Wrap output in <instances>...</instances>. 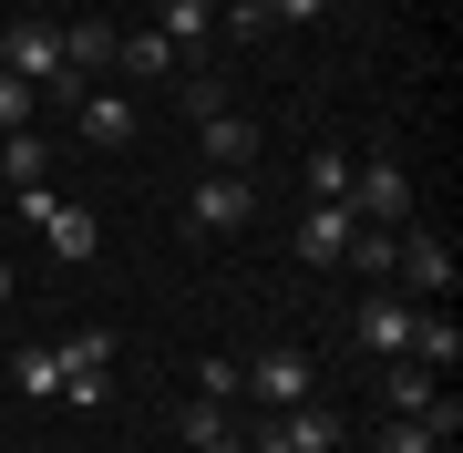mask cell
<instances>
[{
  "instance_id": "obj_1",
  "label": "cell",
  "mask_w": 463,
  "mask_h": 453,
  "mask_svg": "<svg viewBox=\"0 0 463 453\" xmlns=\"http://www.w3.org/2000/svg\"><path fill=\"white\" fill-rule=\"evenodd\" d=\"M350 217H361V227H402V217H412L402 155H361V165H350Z\"/></svg>"
},
{
  "instance_id": "obj_27",
  "label": "cell",
  "mask_w": 463,
  "mask_h": 453,
  "mask_svg": "<svg viewBox=\"0 0 463 453\" xmlns=\"http://www.w3.org/2000/svg\"><path fill=\"white\" fill-rule=\"evenodd\" d=\"M258 11H268V21H319L330 0H258Z\"/></svg>"
},
{
  "instance_id": "obj_18",
  "label": "cell",
  "mask_w": 463,
  "mask_h": 453,
  "mask_svg": "<svg viewBox=\"0 0 463 453\" xmlns=\"http://www.w3.org/2000/svg\"><path fill=\"white\" fill-rule=\"evenodd\" d=\"M62 62H72V72L114 62V32H103V21H62Z\"/></svg>"
},
{
  "instance_id": "obj_4",
  "label": "cell",
  "mask_w": 463,
  "mask_h": 453,
  "mask_svg": "<svg viewBox=\"0 0 463 453\" xmlns=\"http://www.w3.org/2000/svg\"><path fill=\"white\" fill-rule=\"evenodd\" d=\"M21 217H32L62 258H93L103 248V227H93V206H72V196H52V185H21Z\"/></svg>"
},
{
  "instance_id": "obj_16",
  "label": "cell",
  "mask_w": 463,
  "mask_h": 453,
  "mask_svg": "<svg viewBox=\"0 0 463 453\" xmlns=\"http://www.w3.org/2000/svg\"><path fill=\"white\" fill-rule=\"evenodd\" d=\"M412 361H422V371H453V361H463V330H453L443 309H422V319H412Z\"/></svg>"
},
{
  "instance_id": "obj_31",
  "label": "cell",
  "mask_w": 463,
  "mask_h": 453,
  "mask_svg": "<svg viewBox=\"0 0 463 453\" xmlns=\"http://www.w3.org/2000/svg\"><path fill=\"white\" fill-rule=\"evenodd\" d=\"M216 11H237V0H216Z\"/></svg>"
},
{
  "instance_id": "obj_8",
  "label": "cell",
  "mask_w": 463,
  "mask_h": 453,
  "mask_svg": "<svg viewBox=\"0 0 463 453\" xmlns=\"http://www.w3.org/2000/svg\"><path fill=\"white\" fill-rule=\"evenodd\" d=\"M248 392H258L268 412L309 402V351H258V361H248Z\"/></svg>"
},
{
  "instance_id": "obj_5",
  "label": "cell",
  "mask_w": 463,
  "mask_h": 453,
  "mask_svg": "<svg viewBox=\"0 0 463 453\" xmlns=\"http://www.w3.org/2000/svg\"><path fill=\"white\" fill-rule=\"evenodd\" d=\"M350 227H361V217H350L340 196H309V217L288 227V248L309 258V269H340V248H350Z\"/></svg>"
},
{
  "instance_id": "obj_26",
  "label": "cell",
  "mask_w": 463,
  "mask_h": 453,
  "mask_svg": "<svg viewBox=\"0 0 463 453\" xmlns=\"http://www.w3.org/2000/svg\"><path fill=\"white\" fill-rule=\"evenodd\" d=\"M216 433H227V402H206V392H196V412H185V443H216Z\"/></svg>"
},
{
  "instance_id": "obj_2",
  "label": "cell",
  "mask_w": 463,
  "mask_h": 453,
  "mask_svg": "<svg viewBox=\"0 0 463 453\" xmlns=\"http://www.w3.org/2000/svg\"><path fill=\"white\" fill-rule=\"evenodd\" d=\"M392 278H402V299H453V237L402 227L392 237Z\"/></svg>"
},
{
  "instance_id": "obj_28",
  "label": "cell",
  "mask_w": 463,
  "mask_h": 453,
  "mask_svg": "<svg viewBox=\"0 0 463 453\" xmlns=\"http://www.w3.org/2000/svg\"><path fill=\"white\" fill-rule=\"evenodd\" d=\"M248 453H288V443H279V422H268V443H248Z\"/></svg>"
},
{
  "instance_id": "obj_30",
  "label": "cell",
  "mask_w": 463,
  "mask_h": 453,
  "mask_svg": "<svg viewBox=\"0 0 463 453\" xmlns=\"http://www.w3.org/2000/svg\"><path fill=\"white\" fill-rule=\"evenodd\" d=\"M0 309H11V258H0Z\"/></svg>"
},
{
  "instance_id": "obj_15",
  "label": "cell",
  "mask_w": 463,
  "mask_h": 453,
  "mask_svg": "<svg viewBox=\"0 0 463 453\" xmlns=\"http://www.w3.org/2000/svg\"><path fill=\"white\" fill-rule=\"evenodd\" d=\"M0 175H11V185H52V145L32 135V124H21V135H0Z\"/></svg>"
},
{
  "instance_id": "obj_29",
  "label": "cell",
  "mask_w": 463,
  "mask_h": 453,
  "mask_svg": "<svg viewBox=\"0 0 463 453\" xmlns=\"http://www.w3.org/2000/svg\"><path fill=\"white\" fill-rule=\"evenodd\" d=\"M196 453H248V443H227V433H216V443H196Z\"/></svg>"
},
{
  "instance_id": "obj_6",
  "label": "cell",
  "mask_w": 463,
  "mask_h": 453,
  "mask_svg": "<svg viewBox=\"0 0 463 453\" xmlns=\"http://www.w3.org/2000/svg\"><path fill=\"white\" fill-rule=\"evenodd\" d=\"M196 155H206L216 175H248V165H258V124L227 103V114H206V124H196Z\"/></svg>"
},
{
  "instance_id": "obj_13",
  "label": "cell",
  "mask_w": 463,
  "mask_h": 453,
  "mask_svg": "<svg viewBox=\"0 0 463 453\" xmlns=\"http://www.w3.org/2000/svg\"><path fill=\"white\" fill-rule=\"evenodd\" d=\"M114 62H124V72H134V83H165V72H175V62H185V52H175V42H165V32H124V42H114Z\"/></svg>"
},
{
  "instance_id": "obj_11",
  "label": "cell",
  "mask_w": 463,
  "mask_h": 453,
  "mask_svg": "<svg viewBox=\"0 0 463 453\" xmlns=\"http://www.w3.org/2000/svg\"><path fill=\"white\" fill-rule=\"evenodd\" d=\"M72 124H83V145H103V155L134 145V103H124V93H83V103H72Z\"/></svg>"
},
{
  "instance_id": "obj_3",
  "label": "cell",
  "mask_w": 463,
  "mask_h": 453,
  "mask_svg": "<svg viewBox=\"0 0 463 453\" xmlns=\"http://www.w3.org/2000/svg\"><path fill=\"white\" fill-rule=\"evenodd\" d=\"M0 72H21V83H72V62H62V32H52V21H11V32H0Z\"/></svg>"
},
{
  "instance_id": "obj_21",
  "label": "cell",
  "mask_w": 463,
  "mask_h": 453,
  "mask_svg": "<svg viewBox=\"0 0 463 453\" xmlns=\"http://www.w3.org/2000/svg\"><path fill=\"white\" fill-rule=\"evenodd\" d=\"M11 371H21V392H52V402H62V351H21Z\"/></svg>"
},
{
  "instance_id": "obj_19",
  "label": "cell",
  "mask_w": 463,
  "mask_h": 453,
  "mask_svg": "<svg viewBox=\"0 0 463 453\" xmlns=\"http://www.w3.org/2000/svg\"><path fill=\"white\" fill-rule=\"evenodd\" d=\"M72 371H114V330H72L62 340V382Z\"/></svg>"
},
{
  "instance_id": "obj_24",
  "label": "cell",
  "mask_w": 463,
  "mask_h": 453,
  "mask_svg": "<svg viewBox=\"0 0 463 453\" xmlns=\"http://www.w3.org/2000/svg\"><path fill=\"white\" fill-rule=\"evenodd\" d=\"M381 453H453V443H432V422H392V433H381Z\"/></svg>"
},
{
  "instance_id": "obj_25",
  "label": "cell",
  "mask_w": 463,
  "mask_h": 453,
  "mask_svg": "<svg viewBox=\"0 0 463 453\" xmlns=\"http://www.w3.org/2000/svg\"><path fill=\"white\" fill-rule=\"evenodd\" d=\"M196 392H206V402H227V392H248V371H237V361H206V371H196Z\"/></svg>"
},
{
  "instance_id": "obj_23",
  "label": "cell",
  "mask_w": 463,
  "mask_h": 453,
  "mask_svg": "<svg viewBox=\"0 0 463 453\" xmlns=\"http://www.w3.org/2000/svg\"><path fill=\"white\" fill-rule=\"evenodd\" d=\"M185 114H196V124L227 114V83H216V72H185Z\"/></svg>"
},
{
  "instance_id": "obj_22",
  "label": "cell",
  "mask_w": 463,
  "mask_h": 453,
  "mask_svg": "<svg viewBox=\"0 0 463 453\" xmlns=\"http://www.w3.org/2000/svg\"><path fill=\"white\" fill-rule=\"evenodd\" d=\"M21 124H32V83H21V72H0V135H21Z\"/></svg>"
},
{
  "instance_id": "obj_10",
  "label": "cell",
  "mask_w": 463,
  "mask_h": 453,
  "mask_svg": "<svg viewBox=\"0 0 463 453\" xmlns=\"http://www.w3.org/2000/svg\"><path fill=\"white\" fill-rule=\"evenodd\" d=\"M432 392H443V382H432L412 351H392V371H381V402H392L402 422H422V412H432Z\"/></svg>"
},
{
  "instance_id": "obj_17",
  "label": "cell",
  "mask_w": 463,
  "mask_h": 453,
  "mask_svg": "<svg viewBox=\"0 0 463 453\" xmlns=\"http://www.w3.org/2000/svg\"><path fill=\"white\" fill-rule=\"evenodd\" d=\"M392 237H402V227H350V248H340V258H350L371 288H392Z\"/></svg>"
},
{
  "instance_id": "obj_7",
  "label": "cell",
  "mask_w": 463,
  "mask_h": 453,
  "mask_svg": "<svg viewBox=\"0 0 463 453\" xmlns=\"http://www.w3.org/2000/svg\"><path fill=\"white\" fill-rule=\"evenodd\" d=\"M248 175H206L196 196H185V227H206V237H227V227H248Z\"/></svg>"
},
{
  "instance_id": "obj_9",
  "label": "cell",
  "mask_w": 463,
  "mask_h": 453,
  "mask_svg": "<svg viewBox=\"0 0 463 453\" xmlns=\"http://www.w3.org/2000/svg\"><path fill=\"white\" fill-rule=\"evenodd\" d=\"M412 319H422V309L402 299V288H371V299H361V340L392 361V351H412Z\"/></svg>"
},
{
  "instance_id": "obj_20",
  "label": "cell",
  "mask_w": 463,
  "mask_h": 453,
  "mask_svg": "<svg viewBox=\"0 0 463 453\" xmlns=\"http://www.w3.org/2000/svg\"><path fill=\"white\" fill-rule=\"evenodd\" d=\"M309 196H340V206H350V155H340V145L309 155Z\"/></svg>"
},
{
  "instance_id": "obj_14",
  "label": "cell",
  "mask_w": 463,
  "mask_h": 453,
  "mask_svg": "<svg viewBox=\"0 0 463 453\" xmlns=\"http://www.w3.org/2000/svg\"><path fill=\"white\" fill-rule=\"evenodd\" d=\"M155 32H165L175 52H206V32H216V0H155Z\"/></svg>"
},
{
  "instance_id": "obj_12",
  "label": "cell",
  "mask_w": 463,
  "mask_h": 453,
  "mask_svg": "<svg viewBox=\"0 0 463 453\" xmlns=\"http://www.w3.org/2000/svg\"><path fill=\"white\" fill-rule=\"evenodd\" d=\"M279 443H288V453H340V412H330V402H288V412H279Z\"/></svg>"
}]
</instances>
